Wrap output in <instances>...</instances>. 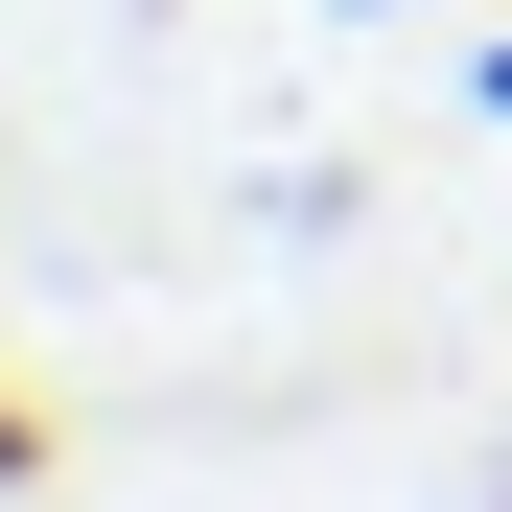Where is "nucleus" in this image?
Returning <instances> with one entry per match:
<instances>
[{
	"label": "nucleus",
	"instance_id": "obj_1",
	"mask_svg": "<svg viewBox=\"0 0 512 512\" xmlns=\"http://www.w3.org/2000/svg\"><path fill=\"white\" fill-rule=\"evenodd\" d=\"M0 489H47V396H0Z\"/></svg>",
	"mask_w": 512,
	"mask_h": 512
},
{
	"label": "nucleus",
	"instance_id": "obj_2",
	"mask_svg": "<svg viewBox=\"0 0 512 512\" xmlns=\"http://www.w3.org/2000/svg\"><path fill=\"white\" fill-rule=\"evenodd\" d=\"M350 24H466V0H350Z\"/></svg>",
	"mask_w": 512,
	"mask_h": 512
},
{
	"label": "nucleus",
	"instance_id": "obj_3",
	"mask_svg": "<svg viewBox=\"0 0 512 512\" xmlns=\"http://www.w3.org/2000/svg\"><path fill=\"white\" fill-rule=\"evenodd\" d=\"M466 94H489V117H512V24H489V70H466Z\"/></svg>",
	"mask_w": 512,
	"mask_h": 512
}]
</instances>
